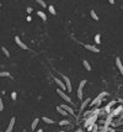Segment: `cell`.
Instances as JSON below:
<instances>
[{"label": "cell", "mask_w": 123, "mask_h": 132, "mask_svg": "<svg viewBox=\"0 0 123 132\" xmlns=\"http://www.w3.org/2000/svg\"><path fill=\"white\" fill-rule=\"evenodd\" d=\"M108 95V93H106V91H102L97 97H95L94 100H92L91 103H90V106L91 107H97V106H100V104L102 103V99H104L105 96H107Z\"/></svg>", "instance_id": "obj_1"}, {"label": "cell", "mask_w": 123, "mask_h": 132, "mask_svg": "<svg viewBox=\"0 0 123 132\" xmlns=\"http://www.w3.org/2000/svg\"><path fill=\"white\" fill-rule=\"evenodd\" d=\"M97 117H98V115H90V117H87V118L85 120V124H84V126L87 128L90 125H95V124H96V120H97Z\"/></svg>", "instance_id": "obj_2"}, {"label": "cell", "mask_w": 123, "mask_h": 132, "mask_svg": "<svg viewBox=\"0 0 123 132\" xmlns=\"http://www.w3.org/2000/svg\"><path fill=\"white\" fill-rule=\"evenodd\" d=\"M86 84V80H81L80 84H79V88H78V97L80 99V100H83V89H84V86Z\"/></svg>", "instance_id": "obj_3"}, {"label": "cell", "mask_w": 123, "mask_h": 132, "mask_svg": "<svg viewBox=\"0 0 123 132\" xmlns=\"http://www.w3.org/2000/svg\"><path fill=\"white\" fill-rule=\"evenodd\" d=\"M57 93H58V95H59L62 99H64V100H65L67 103H70V101H71V100H70V97H69V96H68V95L64 93V90H62V89H58V90H57Z\"/></svg>", "instance_id": "obj_4"}, {"label": "cell", "mask_w": 123, "mask_h": 132, "mask_svg": "<svg viewBox=\"0 0 123 132\" xmlns=\"http://www.w3.org/2000/svg\"><path fill=\"white\" fill-rule=\"evenodd\" d=\"M123 112V106L121 105V106H118L117 109H115V110H112V112H111V115L113 116V117H117V116H119Z\"/></svg>", "instance_id": "obj_5"}, {"label": "cell", "mask_w": 123, "mask_h": 132, "mask_svg": "<svg viewBox=\"0 0 123 132\" xmlns=\"http://www.w3.org/2000/svg\"><path fill=\"white\" fill-rule=\"evenodd\" d=\"M54 83H57V85L59 86V89H62V90H68L67 89V85H65V83L64 82H62L60 79H58V78H54Z\"/></svg>", "instance_id": "obj_6"}, {"label": "cell", "mask_w": 123, "mask_h": 132, "mask_svg": "<svg viewBox=\"0 0 123 132\" xmlns=\"http://www.w3.org/2000/svg\"><path fill=\"white\" fill-rule=\"evenodd\" d=\"M15 42H16V45L20 47V48H22V49H27V46L25 45V43L20 40V37L18 36H15Z\"/></svg>", "instance_id": "obj_7"}, {"label": "cell", "mask_w": 123, "mask_h": 132, "mask_svg": "<svg viewBox=\"0 0 123 132\" xmlns=\"http://www.w3.org/2000/svg\"><path fill=\"white\" fill-rule=\"evenodd\" d=\"M90 103H91V99L90 97H87V99H85V100L81 103V106H80V112H83L84 111V109L87 106V105H90Z\"/></svg>", "instance_id": "obj_8"}, {"label": "cell", "mask_w": 123, "mask_h": 132, "mask_svg": "<svg viewBox=\"0 0 123 132\" xmlns=\"http://www.w3.org/2000/svg\"><path fill=\"white\" fill-rule=\"evenodd\" d=\"M115 104H116V101L113 100V101H111V103H108V104H107V105H106V106L104 107V109H105V111H106V114H107V115L112 112V110H111V107H112V106H113Z\"/></svg>", "instance_id": "obj_9"}, {"label": "cell", "mask_w": 123, "mask_h": 132, "mask_svg": "<svg viewBox=\"0 0 123 132\" xmlns=\"http://www.w3.org/2000/svg\"><path fill=\"white\" fill-rule=\"evenodd\" d=\"M14 125H15V117H11V120H10V122H9L7 128H6V131H5V132H11V131H12V128H14Z\"/></svg>", "instance_id": "obj_10"}, {"label": "cell", "mask_w": 123, "mask_h": 132, "mask_svg": "<svg viewBox=\"0 0 123 132\" xmlns=\"http://www.w3.org/2000/svg\"><path fill=\"white\" fill-rule=\"evenodd\" d=\"M63 80L65 82V85H67L68 91H71V83H70V79L68 78L67 75H63Z\"/></svg>", "instance_id": "obj_11"}, {"label": "cell", "mask_w": 123, "mask_h": 132, "mask_svg": "<svg viewBox=\"0 0 123 132\" xmlns=\"http://www.w3.org/2000/svg\"><path fill=\"white\" fill-rule=\"evenodd\" d=\"M85 48L89 49V51H91V52H94V53H98L100 52V49L96 46H92V45H85Z\"/></svg>", "instance_id": "obj_12"}, {"label": "cell", "mask_w": 123, "mask_h": 132, "mask_svg": "<svg viewBox=\"0 0 123 132\" xmlns=\"http://www.w3.org/2000/svg\"><path fill=\"white\" fill-rule=\"evenodd\" d=\"M57 112H58V114H60L62 116H64V117H65L67 115H69V114H68V112H67V111H65V110H64L63 107H62V106H57Z\"/></svg>", "instance_id": "obj_13"}, {"label": "cell", "mask_w": 123, "mask_h": 132, "mask_svg": "<svg viewBox=\"0 0 123 132\" xmlns=\"http://www.w3.org/2000/svg\"><path fill=\"white\" fill-rule=\"evenodd\" d=\"M116 65H117V68L119 69V72H121V73H123V63L121 62V59H119L118 57L116 58Z\"/></svg>", "instance_id": "obj_14"}, {"label": "cell", "mask_w": 123, "mask_h": 132, "mask_svg": "<svg viewBox=\"0 0 123 132\" xmlns=\"http://www.w3.org/2000/svg\"><path fill=\"white\" fill-rule=\"evenodd\" d=\"M62 107H63V109L65 110V111H67L68 114H70V115H74V110L71 109L69 105H64V104H63V105H62Z\"/></svg>", "instance_id": "obj_15"}, {"label": "cell", "mask_w": 123, "mask_h": 132, "mask_svg": "<svg viewBox=\"0 0 123 132\" xmlns=\"http://www.w3.org/2000/svg\"><path fill=\"white\" fill-rule=\"evenodd\" d=\"M43 122H46V124H48V125H52V124H54V121L52 120V118H49V117H46V116H43Z\"/></svg>", "instance_id": "obj_16"}, {"label": "cell", "mask_w": 123, "mask_h": 132, "mask_svg": "<svg viewBox=\"0 0 123 132\" xmlns=\"http://www.w3.org/2000/svg\"><path fill=\"white\" fill-rule=\"evenodd\" d=\"M37 15H38L41 19H42L43 21H47V15H46L43 11H37Z\"/></svg>", "instance_id": "obj_17"}, {"label": "cell", "mask_w": 123, "mask_h": 132, "mask_svg": "<svg viewBox=\"0 0 123 132\" xmlns=\"http://www.w3.org/2000/svg\"><path fill=\"white\" fill-rule=\"evenodd\" d=\"M83 64H84V67H85V69H86V70H91V65L89 64V62H87L86 59H84V61H83Z\"/></svg>", "instance_id": "obj_18"}, {"label": "cell", "mask_w": 123, "mask_h": 132, "mask_svg": "<svg viewBox=\"0 0 123 132\" xmlns=\"http://www.w3.org/2000/svg\"><path fill=\"white\" fill-rule=\"evenodd\" d=\"M38 121H39V118H35V120H33V122H32V126H31V128H32V131H35V128L37 127V125H38Z\"/></svg>", "instance_id": "obj_19"}, {"label": "cell", "mask_w": 123, "mask_h": 132, "mask_svg": "<svg viewBox=\"0 0 123 132\" xmlns=\"http://www.w3.org/2000/svg\"><path fill=\"white\" fill-rule=\"evenodd\" d=\"M90 14H91V17L94 19L95 21H98V16H97V14L94 11V10H91V11H90Z\"/></svg>", "instance_id": "obj_20"}, {"label": "cell", "mask_w": 123, "mask_h": 132, "mask_svg": "<svg viewBox=\"0 0 123 132\" xmlns=\"http://www.w3.org/2000/svg\"><path fill=\"white\" fill-rule=\"evenodd\" d=\"M0 76H3V78H4V76H7V78H11V74H10L9 72H1V73H0Z\"/></svg>", "instance_id": "obj_21"}, {"label": "cell", "mask_w": 123, "mask_h": 132, "mask_svg": "<svg viewBox=\"0 0 123 132\" xmlns=\"http://www.w3.org/2000/svg\"><path fill=\"white\" fill-rule=\"evenodd\" d=\"M48 10H49V13L52 14V15H55V9H54V6H52V5H50V6L48 7Z\"/></svg>", "instance_id": "obj_22"}, {"label": "cell", "mask_w": 123, "mask_h": 132, "mask_svg": "<svg viewBox=\"0 0 123 132\" xmlns=\"http://www.w3.org/2000/svg\"><path fill=\"white\" fill-rule=\"evenodd\" d=\"M95 43H101V36H100V34H97L95 36Z\"/></svg>", "instance_id": "obj_23"}, {"label": "cell", "mask_w": 123, "mask_h": 132, "mask_svg": "<svg viewBox=\"0 0 123 132\" xmlns=\"http://www.w3.org/2000/svg\"><path fill=\"white\" fill-rule=\"evenodd\" d=\"M36 1H37L41 6H42V7H46V1H44V0H36Z\"/></svg>", "instance_id": "obj_24"}, {"label": "cell", "mask_w": 123, "mask_h": 132, "mask_svg": "<svg viewBox=\"0 0 123 132\" xmlns=\"http://www.w3.org/2000/svg\"><path fill=\"white\" fill-rule=\"evenodd\" d=\"M68 124H69L68 120H62V121H59V125H60V126H64V125H68Z\"/></svg>", "instance_id": "obj_25"}, {"label": "cell", "mask_w": 123, "mask_h": 132, "mask_svg": "<svg viewBox=\"0 0 123 132\" xmlns=\"http://www.w3.org/2000/svg\"><path fill=\"white\" fill-rule=\"evenodd\" d=\"M1 49H3V52L5 53V56H6V57H10V53H9V51H7V49H6L5 47H3Z\"/></svg>", "instance_id": "obj_26"}, {"label": "cell", "mask_w": 123, "mask_h": 132, "mask_svg": "<svg viewBox=\"0 0 123 132\" xmlns=\"http://www.w3.org/2000/svg\"><path fill=\"white\" fill-rule=\"evenodd\" d=\"M4 110V103H3V100L0 99V111H3Z\"/></svg>", "instance_id": "obj_27"}, {"label": "cell", "mask_w": 123, "mask_h": 132, "mask_svg": "<svg viewBox=\"0 0 123 132\" xmlns=\"http://www.w3.org/2000/svg\"><path fill=\"white\" fill-rule=\"evenodd\" d=\"M16 97H17V95H16V93L14 91V93L11 94V99H12V100H16Z\"/></svg>", "instance_id": "obj_28"}, {"label": "cell", "mask_w": 123, "mask_h": 132, "mask_svg": "<svg viewBox=\"0 0 123 132\" xmlns=\"http://www.w3.org/2000/svg\"><path fill=\"white\" fill-rule=\"evenodd\" d=\"M32 11H33V10H32V7H27V13H28V14H31Z\"/></svg>", "instance_id": "obj_29"}, {"label": "cell", "mask_w": 123, "mask_h": 132, "mask_svg": "<svg viewBox=\"0 0 123 132\" xmlns=\"http://www.w3.org/2000/svg\"><path fill=\"white\" fill-rule=\"evenodd\" d=\"M108 3L110 4H115V0H108Z\"/></svg>", "instance_id": "obj_30"}, {"label": "cell", "mask_w": 123, "mask_h": 132, "mask_svg": "<svg viewBox=\"0 0 123 132\" xmlns=\"http://www.w3.org/2000/svg\"><path fill=\"white\" fill-rule=\"evenodd\" d=\"M118 101H119V103H122V104H123V100H122V99H118Z\"/></svg>", "instance_id": "obj_31"}, {"label": "cell", "mask_w": 123, "mask_h": 132, "mask_svg": "<svg viewBox=\"0 0 123 132\" xmlns=\"http://www.w3.org/2000/svg\"><path fill=\"white\" fill-rule=\"evenodd\" d=\"M76 132H83V131H81V128H79V130H76Z\"/></svg>", "instance_id": "obj_32"}, {"label": "cell", "mask_w": 123, "mask_h": 132, "mask_svg": "<svg viewBox=\"0 0 123 132\" xmlns=\"http://www.w3.org/2000/svg\"><path fill=\"white\" fill-rule=\"evenodd\" d=\"M36 132H43L42 130H38V131H36Z\"/></svg>", "instance_id": "obj_33"}, {"label": "cell", "mask_w": 123, "mask_h": 132, "mask_svg": "<svg viewBox=\"0 0 123 132\" xmlns=\"http://www.w3.org/2000/svg\"><path fill=\"white\" fill-rule=\"evenodd\" d=\"M63 1H67V0H63Z\"/></svg>", "instance_id": "obj_34"}, {"label": "cell", "mask_w": 123, "mask_h": 132, "mask_svg": "<svg viewBox=\"0 0 123 132\" xmlns=\"http://www.w3.org/2000/svg\"><path fill=\"white\" fill-rule=\"evenodd\" d=\"M60 132H64V131H60Z\"/></svg>", "instance_id": "obj_35"}, {"label": "cell", "mask_w": 123, "mask_h": 132, "mask_svg": "<svg viewBox=\"0 0 123 132\" xmlns=\"http://www.w3.org/2000/svg\"><path fill=\"white\" fill-rule=\"evenodd\" d=\"M122 132H123V130H122Z\"/></svg>", "instance_id": "obj_36"}]
</instances>
